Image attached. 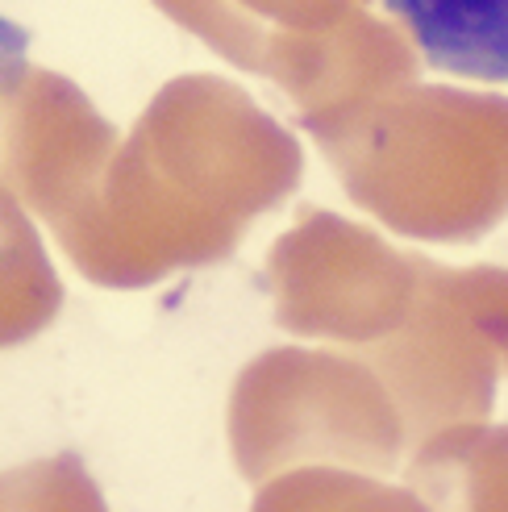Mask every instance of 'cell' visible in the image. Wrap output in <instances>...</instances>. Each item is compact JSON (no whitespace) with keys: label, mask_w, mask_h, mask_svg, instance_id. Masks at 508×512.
Returning <instances> with one entry per match:
<instances>
[{"label":"cell","mask_w":508,"mask_h":512,"mask_svg":"<svg viewBox=\"0 0 508 512\" xmlns=\"http://www.w3.org/2000/svg\"><path fill=\"white\" fill-rule=\"evenodd\" d=\"M429 67L475 84H508V0H384Z\"/></svg>","instance_id":"cell-1"}]
</instances>
